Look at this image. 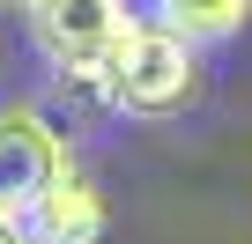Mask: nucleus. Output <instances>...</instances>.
Here are the masks:
<instances>
[{
    "mask_svg": "<svg viewBox=\"0 0 252 244\" xmlns=\"http://www.w3.org/2000/svg\"><path fill=\"white\" fill-rule=\"evenodd\" d=\"M30 37H37V52L60 67V74H74V81H111V59L126 52V37H134L141 23L126 15V0H30Z\"/></svg>",
    "mask_w": 252,
    "mask_h": 244,
    "instance_id": "obj_1",
    "label": "nucleus"
},
{
    "mask_svg": "<svg viewBox=\"0 0 252 244\" xmlns=\"http://www.w3.org/2000/svg\"><path fill=\"white\" fill-rule=\"evenodd\" d=\"M193 89H200V59L163 23H141L126 37V52L111 59V81H104V96L119 111H134V118H171V111L193 104Z\"/></svg>",
    "mask_w": 252,
    "mask_h": 244,
    "instance_id": "obj_2",
    "label": "nucleus"
},
{
    "mask_svg": "<svg viewBox=\"0 0 252 244\" xmlns=\"http://www.w3.org/2000/svg\"><path fill=\"white\" fill-rule=\"evenodd\" d=\"M67 141L60 126L37 111V104H0V215L8 222H30L37 200L67 178Z\"/></svg>",
    "mask_w": 252,
    "mask_h": 244,
    "instance_id": "obj_3",
    "label": "nucleus"
},
{
    "mask_svg": "<svg viewBox=\"0 0 252 244\" xmlns=\"http://www.w3.org/2000/svg\"><path fill=\"white\" fill-rule=\"evenodd\" d=\"M30 237H37V244H96V237H104V192H96L82 170H67V178L37 200Z\"/></svg>",
    "mask_w": 252,
    "mask_h": 244,
    "instance_id": "obj_4",
    "label": "nucleus"
},
{
    "mask_svg": "<svg viewBox=\"0 0 252 244\" xmlns=\"http://www.w3.org/2000/svg\"><path fill=\"white\" fill-rule=\"evenodd\" d=\"M149 15L163 30H178L186 45H215V37H237L252 0H149Z\"/></svg>",
    "mask_w": 252,
    "mask_h": 244,
    "instance_id": "obj_5",
    "label": "nucleus"
},
{
    "mask_svg": "<svg viewBox=\"0 0 252 244\" xmlns=\"http://www.w3.org/2000/svg\"><path fill=\"white\" fill-rule=\"evenodd\" d=\"M0 244H37V237H30V222H8V215H0Z\"/></svg>",
    "mask_w": 252,
    "mask_h": 244,
    "instance_id": "obj_6",
    "label": "nucleus"
},
{
    "mask_svg": "<svg viewBox=\"0 0 252 244\" xmlns=\"http://www.w3.org/2000/svg\"><path fill=\"white\" fill-rule=\"evenodd\" d=\"M15 8H30V0H15Z\"/></svg>",
    "mask_w": 252,
    "mask_h": 244,
    "instance_id": "obj_7",
    "label": "nucleus"
}]
</instances>
